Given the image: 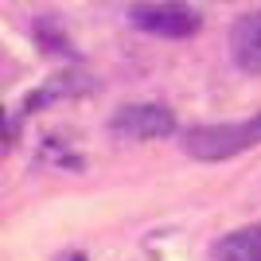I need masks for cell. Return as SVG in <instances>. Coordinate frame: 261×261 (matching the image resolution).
Instances as JSON below:
<instances>
[{
    "label": "cell",
    "instance_id": "6da1fadb",
    "mask_svg": "<svg viewBox=\"0 0 261 261\" xmlns=\"http://www.w3.org/2000/svg\"><path fill=\"white\" fill-rule=\"evenodd\" d=\"M261 144V113L242 121H218V125H191L184 133V152L191 160H230Z\"/></svg>",
    "mask_w": 261,
    "mask_h": 261
},
{
    "label": "cell",
    "instance_id": "7a4b0ae2",
    "mask_svg": "<svg viewBox=\"0 0 261 261\" xmlns=\"http://www.w3.org/2000/svg\"><path fill=\"white\" fill-rule=\"evenodd\" d=\"M129 20L133 28L160 35V39H187L203 28V16L184 0H137L129 8Z\"/></svg>",
    "mask_w": 261,
    "mask_h": 261
},
{
    "label": "cell",
    "instance_id": "3957f363",
    "mask_svg": "<svg viewBox=\"0 0 261 261\" xmlns=\"http://www.w3.org/2000/svg\"><path fill=\"white\" fill-rule=\"evenodd\" d=\"M109 133L117 141H156V137H172L175 133V113L160 101H137V106H121L109 117Z\"/></svg>",
    "mask_w": 261,
    "mask_h": 261
},
{
    "label": "cell",
    "instance_id": "277c9868",
    "mask_svg": "<svg viewBox=\"0 0 261 261\" xmlns=\"http://www.w3.org/2000/svg\"><path fill=\"white\" fill-rule=\"evenodd\" d=\"M230 59L242 74L261 78V8L230 28Z\"/></svg>",
    "mask_w": 261,
    "mask_h": 261
},
{
    "label": "cell",
    "instance_id": "5b68a950",
    "mask_svg": "<svg viewBox=\"0 0 261 261\" xmlns=\"http://www.w3.org/2000/svg\"><path fill=\"white\" fill-rule=\"evenodd\" d=\"M211 257L215 261H261V222L238 226V230H230L226 238H218Z\"/></svg>",
    "mask_w": 261,
    "mask_h": 261
},
{
    "label": "cell",
    "instance_id": "8992f818",
    "mask_svg": "<svg viewBox=\"0 0 261 261\" xmlns=\"http://www.w3.org/2000/svg\"><path fill=\"white\" fill-rule=\"evenodd\" d=\"M63 261H90V257H86V253H66Z\"/></svg>",
    "mask_w": 261,
    "mask_h": 261
}]
</instances>
